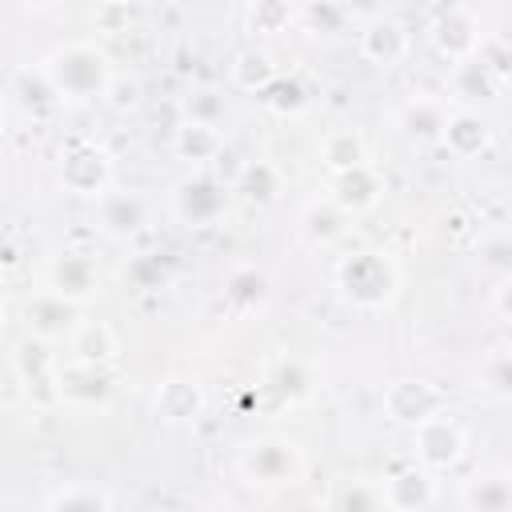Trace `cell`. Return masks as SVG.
Returning a JSON list of instances; mask_svg holds the SVG:
<instances>
[{"label": "cell", "instance_id": "cell-20", "mask_svg": "<svg viewBox=\"0 0 512 512\" xmlns=\"http://www.w3.org/2000/svg\"><path fill=\"white\" fill-rule=\"evenodd\" d=\"M444 120H448V112H444V104H436V100H412V104L404 108V116H400L404 136L416 140V144H440Z\"/></svg>", "mask_w": 512, "mask_h": 512}, {"label": "cell", "instance_id": "cell-19", "mask_svg": "<svg viewBox=\"0 0 512 512\" xmlns=\"http://www.w3.org/2000/svg\"><path fill=\"white\" fill-rule=\"evenodd\" d=\"M220 148H224V136H220L216 124L184 120V124L176 128V152H180L184 160H192V164H208V160H216Z\"/></svg>", "mask_w": 512, "mask_h": 512}, {"label": "cell", "instance_id": "cell-1", "mask_svg": "<svg viewBox=\"0 0 512 512\" xmlns=\"http://www.w3.org/2000/svg\"><path fill=\"white\" fill-rule=\"evenodd\" d=\"M44 76L56 88L60 104H88L104 96V84L112 76V64L92 44H64L44 60Z\"/></svg>", "mask_w": 512, "mask_h": 512}, {"label": "cell", "instance_id": "cell-30", "mask_svg": "<svg viewBox=\"0 0 512 512\" xmlns=\"http://www.w3.org/2000/svg\"><path fill=\"white\" fill-rule=\"evenodd\" d=\"M256 96H260L268 108H276V112H300V108L308 104L304 88H300L296 80H288V76H276V80H272V84H264Z\"/></svg>", "mask_w": 512, "mask_h": 512}, {"label": "cell", "instance_id": "cell-25", "mask_svg": "<svg viewBox=\"0 0 512 512\" xmlns=\"http://www.w3.org/2000/svg\"><path fill=\"white\" fill-rule=\"evenodd\" d=\"M320 156H324L328 172H344V168H352V164H364V140H360V132H352V128L328 132Z\"/></svg>", "mask_w": 512, "mask_h": 512}, {"label": "cell", "instance_id": "cell-9", "mask_svg": "<svg viewBox=\"0 0 512 512\" xmlns=\"http://www.w3.org/2000/svg\"><path fill=\"white\" fill-rule=\"evenodd\" d=\"M108 180H112V164H108V156L100 148H76L60 164V184L68 192H76V196H92L96 200L108 188Z\"/></svg>", "mask_w": 512, "mask_h": 512}, {"label": "cell", "instance_id": "cell-18", "mask_svg": "<svg viewBox=\"0 0 512 512\" xmlns=\"http://www.w3.org/2000/svg\"><path fill=\"white\" fill-rule=\"evenodd\" d=\"M72 356L88 360V364H112L120 356V340L112 332V324L104 320H80L72 328Z\"/></svg>", "mask_w": 512, "mask_h": 512}, {"label": "cell", "instance_id": "cell-29", "mask_svg": "<svg viewBox=\"0 0 512 512\" xmlns=\"http://www.w3.org/2000/svg\"><path fill=\"white\" fill-rule=\"evenodd\" d=\"M100 100H104L108 108H116V112H128V108H136V104L144 100V84H140V76H132V72H112Z\"/></svg>", "mask_w": 512, "mask_h": 512}, {"label": "cell", "instance_id": "cell-10", "mask_svg": "<svg viewBox=\"0 0 512 512\" xmlns=\"http://www.w3.org/2000/svg\"><path fill=\"white\" fill-rule=\"evenodd\" d=\"M80 324V304L60 296V292H40L36 300H28V328L40 340H60L72 336V328Z\"/></svg>", "mask_w": 512, "mask_h": 512}, {"label": "cell", "instance_id": "cell-32", "mask_svg": "<svg viewBox=\"0 0 512 512\" xmlns=\"http://www.w3.org/2000/svg\"><path fill=\"white\" fill-rule=\"evenodd\" d=\"M184 112H188V120H200V124H220L228 108H224V96H220V92H212V88H196V92H188Z\"/></svg>", "mask_w": 512, "mask_h": 512}, {"label": "cell", "instance_id": "cell-27", "mask_svg": "<svg viewBox=\"0 0 512 512\" xmlns=\"http://www.w3.org/2000/svg\"><path fill=\"white\" fill-rule=\"evenodd\" d=\"M240 192H244L252 204H272L276 192H280V172H276L268 160H252V164L240 172Z\"/></svg>", "mask_w": 512, "mask_h": 512}, {"label": "cell", "instance_id": "cell-4", "mask_svg": "<svg viewBox=\"0 0 512 512\" xmlns=\"http://www.w3.org/2000/svg\"><path fill=\"white\" fill-rule=\"evenodd\" d=\"M412 432H416V460L424 468H452L460 460V452H464V428L452 420L448 408H440L428 420L412 424Z\"/></svg>", "mask_w": 512, "mask_h": 512}, {"label": "cell", "instance_id": "cell-3", "mask_svg": "<svg viewBox=\"0 0 512 512\" xmlns=\"http://www.w3.org/2000/svg\"><path fill=\"white\" fill-rule=\"evenodd\" d=\"M240 464H244L248 480H256V484H292L304 468L300 448L284 436H264V440L248 444Z\"/></svg>", "mask_w": 512, "mask_h": 512}, {"label": "cell", "instance_id": "cell-36", "mask_svg": "<svg viewBox=\"0 0 512 512\" xmlns=\"http://www.w3.org/2000/svg\"><path fill=\"white\" fill-rule=\"evenodd\" d=\"M0 328H4V300H0Z\"/></svg>", "mask_w": 512, "mask_h": 512}, {"label": "cell", "instance_id": "cell-14", "mask_svg": "<svg viewBox=\"0 0 512 512\" xmlns=\"http://www.w3.org/2000/svg\"><path fill=\"white\" fill-rule=\"evenodd\" d=\"M16 372L36 396H56V360L48 352V340L28 336L16 344Z\"/></svg>", "mask_w": 512, "mask_h": 512}, {"label": "cell", "instance_id": "cell-26", "mask_svg": "<svg viewBox=\"0 0 512 512\" xmlns=\"http://www.w3.org/2000/svg\"><path fill=\"white\" fill-rule=\"evenodd\" d=\"M224 296H228L236 308L252 312V308H260V304L268 300V276H264L260 268H240V272H232Z\"/></svg>", "mask_w": 512, "mask_h": 512}, {"label": "cell", "instance_id": "cell-35", "mask_svg": "<svg viewBox=\"0 0 512 512\" xmlns=\"http://www.w3.org/2000/svg\"><path fill=\"white\" fill-rule=\"evenodd\" d=\"M488 380H492V392H496V396H508V360H504V352L492 360Z\"/></svg>", "mask_w": 512, "mask_h": 512}, {"label": "cell", "instance_id": "cell-28", "mask_svg": "<svg viewBox=\"0 0 512 512\" xmlns=\"http://www.w3.org/2000/svg\"><path fill=\"white\" fill-rule=\"evenodd\" d=\"M288 20H292L288 0H252V8H248V24L260 36H280L288 28Z\"/></svg>", "mask_w": 512, "mask_h": 512}, {"label": "cell", "instance_id": "cell-38", "mask_svg": "<svg viewBox=\"0 0 512 512\" xmlns=\"http://www.w3.org/2000/svg\"><path fill=\"white\" fill-rule=\"evenodd\" d=\"M0 120H4V112H0Z\"/></svg>", "mask_w": 512, "mask_h": 512}, {"label": "cell", "instance_id": "cell-5", "mask_svg": "<svg viewBox=\"0 0 512 512\" xmlns=\"http://www.w3.org/2000/svg\"><path fill=\"white\" fill-rule=\"evenodd\" d=\"M112 396V376L104 372V364H88V360H68L56 364V400L80 404V408H96Z\"/></svg>", "mask_w": 512, "mask_h": 512}, {"label": "cell", "instance_id": "cell-23", "mask_svg": "<svg viewBox=\"0 0 512 512\" xmlns=\"http://www.w3.org/2000/svg\"><path fill=\"white\" fill-rule=\"evenodd\" d=\"M280 72H276V64H272V56L268 52H260V48H244L236 60H232V80H236V88H244V92H260L264 84H272Z\"/></svg>", "mask_w": 512, "mask_h": 512}, {"label": "cell", "instance_id": "cell-6", "mask_svg": "<svg viewBox=\"0 0 512 512\" xmlns=\"http://www.w3.org/2000/svg\"><path fill=\"white\" fill-rule=\"evenodd\" d=\"M148 224V200L140 192H100L96 196V228L112 240H128Z\"/></svg>", "mask_w": 512, "mask_h": 512}, {"label": "cell", "instance_id": "cell-31", "mask_svg": "<svg viewBox=\"0 0 512 512\" xmlns=\"http://www.w3.org/2000/svg\"><path fill=\"white\" fill-rule=\"evenodd\" d=\"M464 504H472L480 512H504L512 504V488H508V480H480L468 488Z\"/></svg>", "mask_w": 512, "mask_h": 512}, {"label": "cell", "instance_id": "cell-8", "mask_svg": "<svg viewBox=\"0 0 512 512\" xmlns=\"http://www.w3.org/2000/svg\"><path fill=\"white\" fill-rule=\"evenodd\" d=\"M384 408H388V416L396 420V424H420V420H428L432 412H440V408H448V400H444V392L440 388H432V384H424V380H396L388 392H384Z\"/></svg>", "mask_w": 512, "mask_h": 512}, {"label": "cell", "instance_id": "cell-2", "mask_svg": "<svg viewBox=\"0 0 512 512\" xmlns=\"http://www.w3.org/2000/svg\"><path fill=\"white\" fill-rule=\"evenodd\" d=\"M340 292L344 300H352L356 308H384L392 304L396 288H400V272L384 252H356L336 268Z\"/></svg>", "mask_w": 512, "mask_h": 512}, {"label": "cell", "instance_id": "cell-21", "mask_svg": "<svg viewBox=\"0 0 512 512\" xmlns=\"http://www.w3.org/2000/svg\"><path fill=\"white\" fill-rule=\"evenodd\" d=\"M432 500H436V488L420 468H408V472L392 476L388 488H384V504H392V508H428Z\"/></svg>", "mask_w": 512, "mask_h": 512}, {"label": "cell", "instance_id": "cell-37", "mask_svg": "<svg viewBox=\"0 0 512 512\" xmlns=\"http://www.w3.org/2000/svg\"><path fill=\"white\" fill-rule=\"evenodd\" d=\"M36 4H52V0H36Z\"/></svg>", "mask_w": 512, "mask_h": 512}, {"label": "cell", "instance_id": "cell-34", "mask_svg": "<svg viewBox=\"0 0 512 512\" xmlns=\"http://www.w3.org/2000/svg\"><path fill=\"white\" fill-rule=\"evenodd\" d=\"M332 508H380L384 504V488L380 492H368V488H344V492H336L332 500H328Z\"/></svg>", "mask_w": 512, "mask_h": 512}, {"label": "cell", "instance_id": "cell-33", "mask_svg": "<svg viewBox=\"0 0 512 512\" xmlns=\"http://www.w3.org/2000/svg\"><path fill=\"white\" fill-rule=\"evenodd\" d=\"M48 508H112V496L100 488H60L48 496Z\"/></svg>", "mask_w": 512, "mask_h": 512}, {"label": "cell", "instance_id": "cell-11", "mask_svg": "<svg viewBox=\"0 0 512 512\" xmlns=\"http://www.w3.org/2000/svg\"><path fill=\"white\" fill-rule=\"evenodd\" d=\"M408 28L400 20H388V16H372L360 32V52L376 64V68H392L408 56Z\"/></svg>", "mask_w": 512, "mask_h": 512}, {"label": "cell", "instance_id": "cell-12", "mask_svg": "<svg viewBox=\"0 0 512 512\" xmlns=\"http://www.w3.org/2000/svg\"><path fill=\"white\" fill-rule=\"evenodd\" d=\"M384 192V180L376 176V168L364 160V164H352L344 172H332V200L344 208V212H364L380 200Z\"/></svg>", "mask_w": 512, "mask_h": 512}, {"label": "cell", "instance_id": "cell-24", "mask_svg": "<svg viewBox=\"0 0 512 512\" xmlns=\"http://www.w3.org/2000/svg\"><path fill=\"white\" fill-rule=\"evenodd\" d=\"M500 84H504V80L492 76L476 56L456 60V96H464V100H476V96H480V100H492Z\"/></svg>", "mask_w": 512, "mask_h": 512}, {"label": "cell", "instance_id": "cell-17", "mask_svg": "<svg viewBox=\"0 0 512 512\" xmlns=\"http://www.w3.org/2000/svg\"><path fill=\"white\" fill-rule=\"evenodd\" d=\"M440 144H444L452 156H460V160L480 156V152L488 148V124H484L476 112H452V116L444 120Z\"/></svg>", "mask_w": 512, "mask_h": 512}, {"label": "cell", "instance_id": "cell-13", "mask_svg": "<svg viewBox=\"0 0 512 512\" xmlns=\"http://www.w3.org/2000/svg\"><path fill=\"white\" fill-rule=\"evenodd\" d=\"M48 276H52V292H60V296H68L76 304H84L96 292V284H100L96 260L84 256V252H60L52 260V272Z\"/></svg>", "mask_w": 512, "mask_h": 512}, {"label": "cell", "instance_id": "cell-22", "mask_svg": "<svg viewBox=\"0 0 512 512\" xmlns=\"http://www.w3.org/2000/svg\"><path fill=\"white\" fill-rule=\"evenodd\" d=\"M344 228H348V212H344L332 196L320 200V204H312V208L304 212V232H308L312 244H332V240L344 236Z\"/></svg>", "mask_w": 512, "mask_h": 512}, {"label": "cell", "instance_id": "cell-15", "mask_svg": "<svg viewBox=\"0 0 512 512\" xmlns=\"http://www.w3.org/2000/svg\"><path fill=\"white\" fill-rule=\"evenodd\" d=\"M432 44L448 56V60H468L480 44V32H476V20L464 12V8H448L436 24H432Z\"/></svg>", "mask_w": 512, "mask_h": 512}, {"label": "cell", "instance_id": "cell-7", "mask_svg": "<svg viewBox=\"0 0 512 512\" xmlns=\"http://www.w3.org/2000/svg\"><path fill=\"white\" fill-rule=\"evenodd\" d=\"M224 204H228V192H224V184H216L212 176H188V180L176 184V196H172V208H176V216H180L188 228L212 224V220L224 212Z\"/></svg>", "mask_w": 512, "mask_h": 512}, {"label": "cell", "instance_id": "cell-16", "mask_svg": "<svg viewBox=\"0 0 512 512\" xmlns=\"http://www.w3.org/2000/svg\"><path fill=\"white\" fill-rule=\"evenodd\" d=\"M204 412V392L196 380H164L160 392H156V416L164 424H188Z\"/></svg>", "mask_w": 512, "mask_h": 512}]
</instances>
